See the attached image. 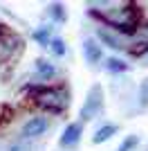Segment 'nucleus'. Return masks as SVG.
Listing matches in <instances>:
<instances>
[{
  "label": "nucleus",
  "mask_w": 148,
  "mask_h": 151,
  "mask_svg": "<svg viewBox=\"0 0 148 151\" xmlns=\"http://www.w3.org/2000/svg\"><path fill=\"white\" fill-rule=\"evenodd\" d=\"M97 34H99V41L105 43L108 47H112V50H128V47H130L126 34H119V32L108 29V27H101Z\"/></svg>",
  "instance_id": "nucleus-4"
},
{
  "label": "nucleus",
  "mask_w": 148,
  "mask_h": 151,
  "mask_svg": "<svg viewBox=\"0 0 148 151\" xmlns=\"http://www.w3.org/2000/svg\"><path fill=\"white\" fill-rule=\"evenodd\" d=\"M83 57H85L88 63H99L101 57H103V52H101V45L94 41V38H85L83 41Z\"/></svg>",
  "instance_id": "nucleus-9"
},
{
  "label": "nucleus",
  "mask_w": 148,
  "mask_h": 151,
  "mask_svg": "<svg viewBox=\"0 0 148 151\" xmlns=\"http://www.w3.org/2000/svg\"><path fill=\"white\" fill-rule=\"evenodd\" d=\"M36 75L41 77V79H52V77H56L54 63L47 61V59H36Z\"/></svg>",
  "instance_id": "nucleus-10"
},
{
  "label": "nucleus",
  "mask_w": 148,
  "mask_h": 151,
  "mask_svg": "<svg viewBox=\"0 0 148 151\" xmlns=\"http://www.w3.org/2000/svg\"><path fill=\"white\" fill-rule=\"evenodd\" d=\"M49 50L54 52L56 57H63V54H65V41H63V38H52V41H49Z\"/></svg>",
  "instance_id": "nucleus-15"
},
{
  "label": "nucleus",
  "mask_w": 148,
  "mask_h": 151,
  "mask_svg": "<svg viewBox=\"0 0 148 151\" xmlns=\"http://www.w3.org/2000/svg\"><path fill=\"white\" fill-rule=\"evenodd\" d=\"M137 142H139V138H137V135H128V138H126L121 145H119L117 151H132V149L137 147Z\"/></svg>",
  "instance_id": "nucleus-16"
},
{
  "label": "nucleus",
  "mask_w": 148,
  "mask_h": 151,
  "mask_svg": "<svg viewBox=\"0 0 148 151\" xmlns=\"http://www.w3.org/2000/svg\"><path fill=\"white\" fill-rule=\"evenodd\" d=\"M92 14L108 29H115V32H119V34H126V36H128L130 32L139 25V20H142L139 7L132 5V2L110 5V7H105V9H92Z\"/></svg>",
  "instance_id": "nucleus-1"
},
{
  "label": "nucleus",
  "mask_w": 148,
  "mask_h": 151,
  "mask_svg": "<svg viewBox=\"0 0 148 151\" xmlns=\"http://www.w3.org/2000/svg\"><path fill=\"white\" fill-rule=\"evenodd\" d=\"M49 129V122L45 120V117H29V120L23 124V131H20V135L23 138H38V135H43L45 131Z\"/></svg>",
  "instance_id": "nucleus-5"
},
{
  "label": "nucleus",
  "mask_w": 148,
  "mask_h": 151,
  "mask_svg": "<svg viewBox=\"0 0 148 151\" xmlns=\"http://www.w3.org/2000/svg\"><path fill=\"white\" fill-rule=\"evenodd\" d=\"M81 135H83V129H81V124H76V122L68 124V126H65V131H63V135H61V147H65V149L74 147V145L81 140Z\"/></svg>",
  "instance_id": "nucleus-8"
},
{
  "label": "nucleus",
  "mask_w": 148,
  "mask_h": 151,
  "mask_svg": "<svg viewBox=\"0 0 148 151\" xmlns=\"http://www.w3.org/2000/svg\"><path fill=\"white\" fill-rule=\"evenodd\" d=\"M7 115H9V111H7L5 106H0V122H5V120H7Z\"/></svg>",
  "instance_id": "nucleus-20"
},
{
  "label": "nucleus",
  "mask_w": 148,
  "mask_h": 151,
  "mask_svg": "<svg viewBox=\"0 0 148 151\" xmlns=\"http://www.w3.org/2000/svg\"><path fill=\"white\" fill-rule=\"evenodd\" d=\"M34 106L47 113H63L70 106V93L63 86H41L31 90Z\"/></svg>",
  "instance_id": "nucleus-2"
},
{
  "label": "nucleus",
  "mask_w": 148,
  "mask_h": 151,
  "mask_svg": "<svg viewBox=\"0 0 148 151\" xmlns=\"http://www.w3.org/2000/svg\"><path fill=\"white\" fill-rule=\"evenodd\" d=\"M115 133H117V126H115V124H103L101 129H97V133H94V138H92V142H94V145L108 142V140H110Z\"/></svg>",
  "instance_id": "nucleus-11"
},
{
  "label": "nucleus",
  "mask_w": 148,
  "mask_h": 151,
  "mask_svg": "<svg viewBox=\"0 0 148 151\" xmlns=\"http://www.w3.org/2000/svg\"><path fill=\"white\" fill-rule=\"evenodd\" d=\"M132 54L137 57V61L142 63V65H148V47L146 50H139V52H132Z\"/></svg>",
  "instance_id": "nucleus-18"
},
{
  "label": "nucleus",
  "mask_w": 148,
  "mask_h": 151,
  "mask_svg": "<svg viewBox=\"0 0 148 151\" xmlns=\"http://www.w3.org/2000/svg\"><path fill=\"white\" fill-rule=\"evenodd\" d=\"M139 101H142V106H148V79H144L139 86Z\"/></svg>",
  "instance_id": "nucleus-17"
},
{
  "label": "nucleus",
  "mask_w": 148,
  "mask_h": 151,
  "mask_svg": "<svg viewBox=\"0 0 148 151\" xmlns=\"http://www.w3.org/2000/svg\"><path fill=\"white\" fill-rule=\"evenodd\" d=\"M47 12H49V16L54 20H58V23L65 20V9H63V5H58V2H52V5L47 7Z\"/></svg>",
  "instance_id": "nucleus-14"
},
{
  "label": "nucleus",
  "mask_w": 148,
  "mask_h": 151,
  "mask_svg": "<svg viewBox=\"0 0 148 151\" xmlns=\"http://www.w3.org/2000/svg\"><path fill=\"white\" fill-rule=\"evenodd\" d=\"M7 151H31V147L27 145V142H16V145H11Z\"/></svg>",
  "instance_id": "nucleus-19"
},
{
  "label": "nucleus",
  "mask_w": 148,
  "mask_h": 151,
  "mask_svg": "<svg viewBox=\"0 0 148 151\" xmlns=\"http://www.w3.org/2000/svg\"><path fill=\"white\" fill-rule=\"evenodd\" d=\"M52 38H54V36H52V27H38V29L34 32V41H38V43L45 45V47L49 45Z\"/></svg>",
  "instance_id": "nucleus-13"
},
{
  "label": "nucleus",
  "mask_w": 148,
  "mask_h": 151,
  "mask_svg": "<svg viewBox=\"0 0 148 151\" xmlns=\"http://www.w3.org/2000/svg\"><path fill=\"white\" fill-rule=\"evenodd\" d=\"M2 32H5V29H2V25H0V36H2Z\"/></svg>",
  "instance_id": "nucleus-21"
},
{
  "label": "nucleus",
  "mask_w": 148,
  "mask_h": 151,
  "mask_svg": "<svg viewBox=\"0 0 148 151\" xmlns=\"http://www.w3.org/2000/svg\"><path fill=\"white\" fill-rule=\"evenodd\" d=\"M23 50V41L18 36H0V57L2 59H14L18 57V52Z\"/></svg>",
  "instance_id": "nucleus-6"
},
{
  "label": "nucleus",
  "mask_w": 148,
  "mask_h": 151,
  "mask_svg": "<svg viewBox=\"0 0 148 151\" xmlns=\"http://www.w3.org/2000/svg\"><path fill=\"white\" fill-rule=\"evenodd\" d=\"M128 45H137V50L132 52H139V50H146L148 47V23H139L135 29L128 34Z\"/></svg>",
  "instance_id": "nucleus-7"
},
{
  "label": "nucleus",
  "mask_w": 148,
  "mask_h": 151,
  "mask_svg": "<svg viewBox=\"0 0 148 151\" xmlns=\"http://www.w3.org/2000/svg\"><path fill=\"white\" fill-rule=\"evenodd\" d=\"M101 108H103V88L101 86H92V88L88 90V97L83 101V106H81V117L83 120H92L101 113Z\"/></svg>",
  "instance_id": "nucleus-3"
},
{
  "label": "nucleus",
  "mask_w": 148,
  "mask_h": 151,
  "mask_svg": "<svg viewBox=\"0 0 148 151\" xmlns=\"http://www.w3.org/2000/svg\"><path fill=\"white\" fill-rule=\"evenodd\" d=\"M103 65H105V70H108V72H126V70H128V63L121 61V59H117V57L105 59Z\"/></svg>",
  "instance_id": "nucleus-12"
}]
</instances>
